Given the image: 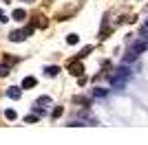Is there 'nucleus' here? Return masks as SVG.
Masks as SVG:
<instances>
[{
    "label": "nucleus",
    "mask_w": 148,
    "mask_h": 145,
    "mask_svg": "<svg viewBox=\"0 0 148 145\" xmlns=\"http://www.w3.org/2000/svg\"><path fill=\"white\" fill-rule=\"evenodd\" d=\"M58 72H60V68H58V66H49V68H47V75H49V77H56Z\"/></svg>",
    "instance_id": "obj_8"
},
{
    "label": "nucleus",
    "mask_w": 148,
    "mask_h": 145,
    "mask_svg": "<svg viewBox=\"0 0 148 145\" xmlns=\"http://www.w3.org/2000/svg\"><path fill=\"white\" fill-rule=\"evenodd\" d=\"M0 20H2V22H5V20H7V16H5V13H2V11H0Z\"/></svg>",
    "instance_id": "obj_13"
},
{
    "label": "nucleus",
    "mask_w": 148,
    "mask_h": 145,
    "mask_svg": "<svg viewBox=\"0 0 148 145\" xmlns=\"http://www.w3.org/2000/svg\"><path fill=\"white\" fill-rule=\"evenodd\" d=\"M77 40H80V37L75 35V33H71V35L66 37V42H69V44H77Z\"/></svg>",
    "instance_id": "obj_10"
},
{
    "label": "nucleus",
    "mask_w": 148,
    "mask_h": 145,
    "mask_svg": "<svg viewBox=\"0 0 148 145\" xmlns=\"http://www.w3.org/2000/svg\"><path fill=\"white\" fill-rule=\"evenodd\" d=\"M36 84H38V81H36V79H33V77H27L25 81H22V88H33V86H36Z\"/></svg>",
    "instance_id": "obj_6"
},
{
    "label": "nucleus",
    "mask_w": 148,
    "mask_h": 145,
    "mask_svg": "<svg viewBox=\"0 0 148 145\" xmlns=\"http://www.w3.org/2000/svg\"><path fill=\"white\" fill-rule=\"evenodd\" d=\"M69 70H71V75H75V77H77V75H82V72H84V68H82V64L71 62V64H69Z\"/></svg>",
    "instance_id": "obj_3"
},
{
    "label": "nucleus",
    "mask_w": 148,
    "mask_h": 145,
    "mask_svg": "<svg viewBox=\"0 0 148 145\" xmlns=\"http://www.w3.org/2000/svg\"><path fill=\"white\" fill-rule=\"evenodd\" d=\"M9 75V66L7 64H0V77H7Z\"/></svg>",
    "instance_id": "obj_9"
},
{
    "label": "nucleus",
    "mask_w": 148,
    "mask_h": 145,
    "mask_svg": "<svg viewBox=\"0 0 148 145\" xmlns=\"http://www.w3.org/2000/svg\"><path fill=\"white\" fill-rule=\"evenodd\" d=\"M146 26H148V22H146Z\"/></svg>",
    "instance_id": "obj_14"
},
{
    "label": "nucleus",
    "mask_w": 148,
    "mask_h": 145,
    "mask_svg": "<svg viewBox=\"0 0 148 145\" xmlns=\"http://www.w3.org/2000/svg\"><path fill=\"white\" fill-rule=\"evenodd\" d=\"M7 95L11 97V99H20V88H16V86H11V88L7 90Z\"/></svg>",
    "instance_id": "obj_5"
},
{
    "label": "nucleus",
    "mask_w": 148,
    "mask_h": 145,
    "mask_svg": "<svg viewBox=\"0 0 148 145\" xmlns=\"http://www.w3.org/2000/svg\"><path fill=\"white\" fill-rule=\"evenodd\" d=\"M11 18H13V20H25V18H27L25 9H16V11L11 13Z\"/></svg>",
    "instance_id": "obj_4"
},
{
    "label": "nucleus",
    "mask_w": 148,
    "mask_h": 145,
    "mask_svg": "<svg viewBox=\"0 0 148 145\" xmlns=\"http://www.w3.org/2000/svg\"><path fill=\"white\" fill-rule=\"evenodd\" d=\"M5 115H7V119H16V112H13V110H7Z\"/></svg>",
    "instance_id": "obj_12"
},
{
    "label": "nucleus",
    "mask_w": 148,
    "mask_h": 145,
    "mask_svg": "<svg viewBox=\"0 0 148 145\" xmlns=\"http://www.w3.org/2000/svg\"><path fill=\"white\" fill-rule=\"evenodd\" d=\"M91 51H93V46H84V48H82V51H80V53H77V57H80V60H82V57H86V55L91 53Z\"/></svg>",
    "instance_id": "obj_7"
},
{
    "label": "nucleus",
    "mask_w": 148,
    "mask_h": 145,
    "mask_svg": "<svg viewBox=\"0 0 148 145\" xmlns=\"http://www.w3.org/2000/svg\"><path fill=\"white\" fill-rule=\"evenodd\" d=\"M95 95H97V97H104L106 90H104V88H95Z\"/></svg>",
    "instance_id": "obj_11"
},
{
    "label": "nucleus",
    "mask_w": 148,
    "mask_h": 145,
    "mask_svg": "<svg viewBox=\"0 0 148 145\" xmlns=\"http://www.w3.org/2000/svg\"><path fill=\"white\" fill-rule=\"evenodd\" d=\"M31 31H33V29H27V31H13V33H11V42H22L27 35H31Z\"/></svg>",
    "instance_id": "obj_2"
},
{
    "label": "nucleus",
    "mask_w": 148,
    "mask_h": 145,
    "mask_svg": "<svg viewBox=\"0 0 148 145\" xmlns=\"http://www.w3.org/2000/svg\"><path fill=\"white\" fill-rule=\"evenodd\" d=\"M130 77V72H128V68H119L117 72H113L111 75V84L115 86V88H122L124 86V81Z\"/></svg>",
    "instance_id": "obj_1"
}]
</instances>
